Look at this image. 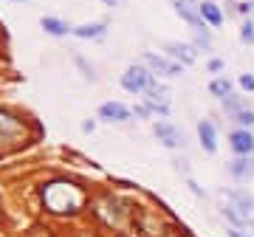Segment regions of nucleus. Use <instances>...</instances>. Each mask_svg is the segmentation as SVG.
I'll return each instance as SVG.
<instances>
[{
    "instance_id": "obj_34",
    "label": "nucleus",
    "mask_w": 254,
    "mask_h": 237,
    "mask_svg": "<svg viewBox=\"0 0 254 237\" xmlns=\"http://www.w3.org/2000/svg\"><path fill=\"white\" fill-rule=\"evenodd\" d=\"M6 3H26V0H6Z\"/></svg>"
},
{
    "instance_id": "obj_8",
    "label": "nucleus",
    "mask_w": 254,
    "mask_h": 237,
    "mask_svg": "<svg viewBox=\"0 0 254 237\" xmlns=\"http://www.w3.org/2000/svg\"><path fill=\"white\" fill-rule=\"evenodd\" d=\"M170 6H173V11L184 20V23H187V26L192 28V31H209V26L203 23V17H200L198 6H195L192 0H170Z\"/></svg>"
},
{
    "instance_id": "obj_5",
    "label": "nucleus",
    "mask_w": 254,
    "mask_h": 237,
    "mask_svg": "<svg viewBox=\"0 0 254 237\" xmlns=\"http://www.w3.org/2000/svg\"><path fill=\"white\" fill-rule=\"evenodd\" d=\"M153 136H155V141H158L161 147H167V150H181L184 147V133L175 127L170 118L153 121Z\"/></svg>"
},
{
    "instance_id": "obj_29",
    "label": "nucleus",
    "mask_w": 254,
    "mask_h": 237,
    "mask_svg": "<svg viewBox=\"0 0 254 237\" xmlns=\"http://www.w3.org/2000/svg\"><path fill=\"white\" fill-rule=\"evenodd\" d=\"M173 164H175V170H178L184 178H190V161H184V158H175Z\"/></svg>"
},
{
    "instance_id": "obj_1",
    "label": "nucleus",
    "mask_w": 254,
    "mask_h": 237,
    "mask_svg": "<svg viewBox=\"0 0 254 237\" xmlns=\"http://www.w3.org/2000/svg\"><path fill=\"white\" fill-rule=\"evenodd\" d=\"M40 198H43V206L51 215H60V218H71V215H79L82 206H85V192H82L79 183L68 181V178H54L40 186Z\"/></svg>"
},
{
    "instance_id": "obj_16",
    "label": "nucleus",
    "mask_w": 254,
    "mask_h": 237,
    "mask_svg": "<svg viewBox=\"0 0 254 237\" xmlns=\"http://www.w3.org/2000/svg\"><path fill=\"white\" fill-rule=\"evenodd\" d=\"M198 11H200V17H203V23H206L209 28H220L223 26V11H220V6L215 3V0H200Z\"/></svg>"
},
{
    "instance_id": "obj_11",
    "label": "nucleus",
    "mask_w": 254,
    "mask_h": 237,
    "mask_svg": "<svg viewBox=\"0 0 254 237\" xmlns=\"http://www.w3.org/2000/svg\"><path fill=\"white\" fill-rule=\"evenodd\" d=\"M198 141H200V150L206 155H215L218 153V127L212 118H200L198 121Z\"/></svg>"
},
{
    "instance_id": "obj_14",
    "label": "nucleus",
    "mask_w": 254,
    "mask_h": 237,
    "mask_svg": "<svg viewBox=\"0 0 254 237\" xmlns=\"http://www.w3.org/2000/svg\"><path fill=\"white\" fill-rule=\"evenodd\" d=\"M226 201L235 203L246 218H254V195L249 189H240V186L237 189H226Z\"/></svg>"
},
{
    "instance_id": "obj_10",
    "label": "nucleus",
    "mask_w": 254,
    "mask_h": 237,
    "mask_svg": "<svg viewBox=\"0 0 254 237\" xmlns=\"http://www.w3.org/2000/svg\"><path fill=\"white\" fill-rule=\"evenodd\" d=\"M226 173L232 175L237 183H249L254 178V155H235L226 164Z\"/></svg>"
},
{
    "instance_id": "obj_6",
    "label": "nucleus",
    "mask_w": 254,
    "mask_h": 237,
    "mask_svg": "<svg viewBox=\"0 0 254 237\" xmlns=\"http://www.w3.org/2000/svg\"><path fill=\"white\" fill-rule=\"evenodd\" d=\"M96 118L99 121H105V124H125V121H130L133 118V108H127L125 102H102L99 110H96Z\"/></svg>"
},
{
    "instance_id": "obj_23",
    "label": "nucleus",
    "mask_w": 254,
    "mask_h": 237,
    "mask_svg": "<svg viewBox=\"0 0 254 237\" xmlns=\"http://www.w3.org/2000/svg\"><path fill=\"white\" fill-rule=\"evenodd\" d=\"M240 43L243 46H254V23L249 17L240 23Z\"/></svg>"
},
{
    "instance_id": "obj_30",
    "label": "nucleus",
    "mask_w": 254,
    "mask_h": 237,
    "mask_svg": "<svg viewBox=\"0 0 254 237\" xmlns=\"http://www.w3.org/2000/svg\"><path fill=\"white\" fill-rule=\"evenodd\" d=\"M96 121H99V118H85V121H82V133H93V130H96Z\"/></svg>"
},
{
    "instance_id": "obj_28",
    "label": "nucleus",
    "mask_w": 254,
    "mask_h": 237,
    "mask_svg": "<svg viewBox=\"0 0 254 237\" xmlns=\"http://www.w3.org/2000/svg\"><path fill=\"white\" fill-rule=\"evenodd\" d=\"M184 183L190 186V192H192V195H195V198H206V192L200 189V186H198V183H195V181H192V178H184Z\"/></svg>"
},
{
    "instance_id": "obj_21",
    "label": "nucleus",
    "mask_w": 254,
    "mask_h": 237,
    "mask_svg": "<svg viewBox=\"0 0 254 237\" xmlns=\"http://www.w3.org/2000/svg\"><path fill=\"white\" fill-rule=\"evenodd\" d=\"M232 121H235L237 127H249V130H252V127H254V110L246 105L240 113H235V116H232Z\"/></svg>"
},
{
    "instance_id": "obj_26",
    "label": "nucleus",
    "mask_w": 254,
    "mask_h": 237,
    "mask_svg": "<svg viewBox=\"0 0 254 237\" xmlns=\"http://www.w3.org/2000/svg\"><path fill=\"white\" fill-rule=\"evenodd\" d=\"M237 11H240L243 17H252V11H254V0H240V3H237Z\"/></svg>"
},
{
    "instance_id": "obj_18",
    "label": "nucleus",
    "mask_w": 254,
    "mask_h": 237,
    "mask_svg": "<svg viewBox=\"0 0 254 237\" xmlns=\"http://www.w3.org/2000/svg\"><path fill=\"white\" fill-rule=\"evenodd\" d=\"M220 212H223V218H226L229 223H232V226H237V229H249V218H246L243 212L237 209L235 203H229V201H226Z\"/></svg>"
},
{
    "instance_id": "obj_7",
    "label": "nucleus",
    "mask_w": 254,
    "mask_h": 237,
    "mask_svg": "<svg viewBox=\"0 0 254 237\" xmlns=\"http://www.w3.org/2000/svg\"><path fill=\"white\" fill-rule=\"evenodd\" d=\"M144 102L153 108V113H158L161 118L170 116V91H167V85L153 79V85L144 91Z\"/></svg>"
},
{
    "instance_id": "obj_3",
    "label": "nucleus",
    "mask_w": 254,
    "mask_h": 237,
    "mask_svg": "<svg viewBox=\"0 0 254 237\" xmlns=\"http://www.w3.org/2000/svg\"><path fill=\"white\" fill-rule=\"evenodd\" d=\"M153 71L147 68L144 62H130L122 71V79H119V85H122V91L133 93V96H138V93H144L150 85H153Z\"/></svg>"
},
{
    "instance_id": "obj_27",
    "label": "nucleus",
    "mask_w": 254,
    "mask_h": 237,
    "mask_svg": "<svg viewBox=\"0 0 254 237\" xmlns=\"http://www.w3.org/2000/svg\"><path fill=\"white\" fill-rule=\"evenodd\" d=\"M223 68H226V65H223V59H218V57H212V59L206 62V71L209 73H220Z\"/></svg>"
},
{
    "instance_id": "obj_33",
    "label": "nucleus",
    "mask_w": 254,
    "mask_h": 237,
    "mask_svg": "<svg viewBox=\"0 0 254 237\" xmlns=\"http://www.w3.org/2000/svg\"><path fill=\"white\" fill-rule=\"evenodd\" d=\"M249 232H254V218H249Z\"/></svg>"
},
{
    "instance_id": "obj_35",
    "label": "nucleus",
    "mask_w": 254,
    "mask_h": 237,
    "mask_svg": "<svg viewBox=\"0 0 254 237\" xmlns=\"http://www.w3.org/2000/svg\"><path fill=\"white\" fill-rule=\"evenodd\" d=\"M192 3H195V6H198V3H200V0H192Z\"/></svg>"
},
{
    "instance_id": "obj_31",
    "label": "nucleus",
    "mask_w": 254,
    "mask_h": 237,
    "mask_svg": "<svg viewBox=\"0 0 254 237\" xmlns=\"http://www.w3.org/2000/svg\"><path fill=\"white\" fill-rule=\"evenodd\" d=\"M226 235H229V237H254V235H246L243 229H237V226H229Z\"/></svg>"
},
{
    "instance_id": "obj_32",
    "label": "nucleus",
    "mask_w": 254,
    "mask_h": 237,
    "mask_svg": "<svg viewBox=\"0 0 254 237\" xmlns=\"http://www.w3.org/2000/svg\"><path fill=\"white\" fill-rule=\"evenodd\" d=\"M102 3H105V6H110V9H119V6H122L125 0H102Z\"/></svg>"
},
{
    "instance_id": "obj_15",
    "label": "nucleus",
    "mask_w": 254,
    "mask_h": 237,
    "mask_svg": "<svg viewBox=\"0 0 254 237\" xmlns=\"http://www.w3.org/2000/svg\"><path fill=\"white\" fill-rule=\"evenodd\" d=\"M40 28H43L48 37H68V34H73V26H68L63 17H54V14H43V17H40Z\"/></svg>"
},
{
    "instance_id": "obj_24",
    "label": "nucleus",
    "mask_w": 254,
    "mask_h": 237,
    "mask_svg": "<svg viewBox=\"0 0 254 237\" xmlns=\"http://www.w3.org/2000/svg\"><path fill=\"white\" fill-rule=\"evenodd\" d=\"M133 116H136L138 121H144V118H153L155 113H153V108H150V105H147V102L141 99L138 105H133Z\"/></svg>"
},
{
    "instance_id": "obj_25",
    "label": "nucleus",
    "mask_w": 254,
    "mask_h": 237,
    "mask_svg": "<svg viewBox=\"0 0 254 237\" xmlns=\"http://www.w3.org/2000/svg\"><path fill=\"white\" fill-rule=\"evenodd\" d=\"M237 85L243 93H254V73H240L237 76Z\"/></svg>"
},
{
    "instance_id": "obj_20",
    "label": "nucleus",
    "mask_w": 254,
    "mask_h": 237,
    "mask_svg": "<svg viewBox=\"0 0 254 237\" xmlns=\"http://www.w3.org/2000/svg\"><path fill=\"white\" fill-rule=\"evenodd\" d=\"M73 65H76V68L82 71V76H85V79H91V82H96V68H93V65L88 62V59H85L82 54H73Z\"/></svg>"
},
{
    "instance_id": "obj_2",
    "label": "nucleus",
    "mask_w": 254,
    "mask_h": 237,
    "mask_svg": "<svg viewBox=\"0 0 254 237\" xmlns=\"http://www.w3.org/2000/svg\"><path fill=\"white\" fill-rule=\"evenodd\" d=\"M26 118H20L14 110L9 108H0V153L6 150H17L28 141V133H26Z\"/></svg>"
},
{
    "instance_id": "obj_9",
    "label": "nucleus",
    "mask_w": 254,
    "mask_h": 237,
    "mask_svg": "<svg viewBox=\"0 0 254 237\" xmlns=\"http://www.w3.org/2000/svg\"><path fill=\"white\" fill-rule=\"evenodd\" d=\"M164 51H167V57H170V59L181 62L184 68L198 62V48L192 46V43H178V40H170V43H164Z\"/></svg>"
},
{
    "instance_id": "obj_13",
    "label": "nucleus",
    "mask_w": 254,
    "mask_h": 237,
    "mask_svg": "<svg viewBox=\"0 0 254 237\" xmlns=\"http://www.w3.org/2000/svg\"><path fill=\"white\" fill-rule=\"evenodd\" d=\"M71 37L85 40V43L105 40V37H108V23H105V20H96V23H82V26H73V34Z\"/></svg>"
},
{
    "instance_id": "obj_12",
    "label": "nucleus",
    "mask_w": 254,
    "mask_h": 237,
    "mask_svg": "<svg viewBox=\"0 0 254 237\" xmlns=\"http://www.w3.org/2000/svg\"><path fill=\"white\" fill-rule=\"evenodd\" d=\"M229 147L235 155H254V133L249 127H235L229 133Z\"/></svg>"
},
{
    "instance_id": "obj_22",
    "label": "nucleus",
    "mask_w": 254,
    "mask_h": 237,
    "mask_svg": "<svg viewBox=\"0 0 254 237\" xmlns=\"http://www.w3.org/2000/svg\"><path fill=\"white\" fill-rule=\"evenodd\" d=\"M192 46L198 48V51H209V48H212V34H209V31H192Z\"/></svg>"
},
{
    "instance_id": "obj_4",
    "label": "nucleus",
    "mask_w": 254,
    "mask_h": 237,
    "mask_svg": "<svg viewBox=\"0 0 254 237\" xmlns=\"http://www.w3.org/2000/svg\"><path fill=\"white\" fill-rule=\"evenodd\" d=\"M141 62L153 71V76H161V79H178L184 73L181 62H175V59H170V57H164V54H153V51H144Z\"/></svg>"
},
{
    "instance_id": "obj_17",
    "label": "nucleus",
    "mask_w": 254,
    "mask_h": 237,
    "mask_svg": "<svg viewBox=\"0 0 254 237\" xmlns=\"http://www.w3.org/2000/svg\"><path fill=\"white\" fill-rule=\"evenodd\" d=\"M209 93L215 96V99H226V96H232L235 93V82L232 79H226V76H215L212 82H209Z\"/></svg>"
},
{
    "instance_id": "obj_19",
    "label": "nucleus",
    "mask_w": 254,
    "mask_h": 237,
    "mask_svg": "<svg viewBox=\"0 0 254 237\" xmlns=\"http://www.w3.org/2000/svg\"><path fill=\"white\" fill-rule=\"evenodd\" d=\"M243 108H246V102H243V96H240V93H232V96H226V99H223V113H226L229 118L235 116V113H240Z\"/></svg>"
}]
</instances>
